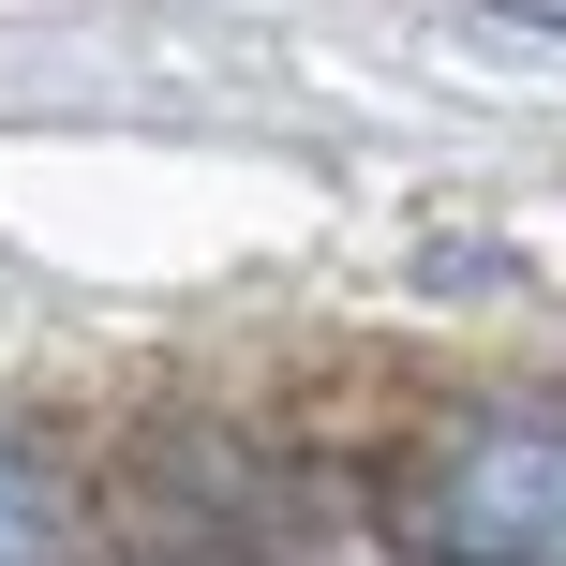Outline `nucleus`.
Returning <instances> with one entry per match:
<instances>
[{"label": "nucleus", "mask_w": 566, "mask_h": 566, "mask_svg": "<svg viewBox=\"0 0 566 566\" xmlns=\"http://www.w3.org/2000/svg\"><path fill=\"white\" fill-rule=\"evenodd\" d=\"M388 537L418 566H566V418L507 402V418H462L402 462Z\"/></svg>", "instance_id": "obj_1"}, {"label": "nucleus", "mask_w": 566, "mask_h": 566, "mask_svg": "<svg viewBox=\"0 0 566 566\" xmlns=\"http://www.w3.org/2000/svg\"><path fill=\"white\" fill-rule=\"evenodd\" d=\"M75 537H60V492H45V462H15L0 448V566H60Z\"/></svg>", "instance_id": "obj_2"}, {"label": "nucleus", "mask_w": 566, "mask_h": 566, "mask_svg": "<svg viewBox=\"0 0 566 566\" xmlns=\"http://www.w3.org/2000/svg\"><path fill=\"white\" fill-rule=\"evenodd\" d=\"M478 15H507V30H566V0H478Z\"/></svg>", "instance_id": "obj_3"}]
</instances>
